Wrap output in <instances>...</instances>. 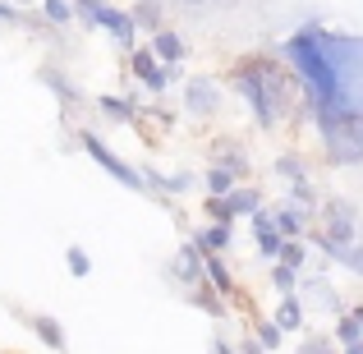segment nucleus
Returning a JSON list of instances; mask_svg holds the SVG:
<instances>
[{"instance_id": "393cba45", "label": "nucleus", "mask_w": 363, "mask_h": 354, "mask_svg": "<svg viewBox=\"0 0 363 354\" xmlns=\"http://www.w3.org/2000/svg\"><path fill=\"white\" fill-rule=\"evenodd\" d=\"M9 14H14V9H9V5H0V18H9Z\"/></svg>"}, {"instance_id": "9b49d317", "label": "nucleus", "mask_w": 363, "mask_h": 354, "mask_svg": "<svg viewBox=\"0 0 363 354\" xmlns=\"http://www.w3.org/2000/svg\"><path fill=\"white\" fill-rule=\"evenodd\" d=\"M299 322H303V304H299V294H285L281 309H276V327H281V331H299Z\"/></svg>"}, {"instance_id": "2eb2a0df", "label": "nucleus", "mask_w": 363, "mask_h": 354, "mask_svg": "<svg viewBox=\"0 0 363 354\" xmlns=\"http://www.w3.org/2000/svg\"><path fill=\"white\" fill-rule=\"evenodd\" d=\"M225 244H230V221H221V226L198 235V248H203V253H216V248H225Z\"/></svg>"}, {"instance_id": "ddd939ff", "label": "nucleus", "mask_w": 363, "mask_h": 354, "mask_svg": "<svg viewBox=\"0 0 363 354\" xmlns=\"http://www.w3.org/2000/svg\"><path fill=\"white\" fill-rule=\"evenodd\" d=\"M340 345L363 350V309H359V313H350V318L340 322Z\"/></svg>"}, {"instance_id": "4be33fe9", "label": "nucleus", "mask_w": 363, "mask_h": 354, "mask_svg": "<svg viewBox=\"0 0 363 354\" xmlns=\"http://www.w3.org/2000/svg\"><path fill=\"white\" fill-rule=\"evenodd\" d=\"M257 331H262V336H257V341H262L267 350H276V345H281V327H276V322H262V327H257Z\"/></svg>"}, {"instance_id": "39448f33", "label": "nucleus", "mask_w": 363, "mask_h": 354, "mask_svg": "<svg viewBox=\"0 0 363 354\" xmlns=\"http://www.w3.org/2000/svg\"><path fill=\"white\" fill-rule=\"evenodd\" d=\"M83 148H88V157L97 161V166H106L111 175L120 179V184H129V189H147V184H143V175H138V170H129V166H124V161L116 157V152H106V143H101L97 133H83Z\"/></svg>"}, {"instance_id": "dca6fc26", "label": "nucleus", "mask_w": 363, "mask_h": 354, "mask_svg": "<svg viewBox=\"0 0 363 354\" xmlns=\"http://www.w3.org/2000/svg\"><path fill=\"white\" fill-rule=\"evenodd\" d=\"M331 258H336V262H345V267H350V272H359V276H363V235L354 239V244H345V248H336V253H331Z\"/></svg>"}, {"instance_id": "7ed1b4c3", "label": "nucleus", "mask_w": 363, "mask_h": 354, "mask_svg": "<svg viewBox=\"0 0 363 354\" xmlns=\"http://www.w3.org/2000/svg\"><path fill=\"white\" fill-rule=\"evenodd\" d=\"M322 124V143H327V157L350 166L363 161V116H327Z\"/></svg>"}, {"instance_id": "5701e85b", "label": "nucleus", "mask_w": 363, "mask_h": 354, "mask_svg": "<svg viewBox=\"0 0 363 354\" xmlns=\"http://www.w3.org/2000/svg\"><path fill=\"white\" fill-rule=\"evenodd\" d=\"M276 285H281L285 294H294V267H285V262L276 267Z\"/></svg>"}, {"instance_id": "a211bd4d", "label": "nucleus", "mask_w": 363, "mask_h": 354, "mask_svg": "<svg viewBox=\"0 0 363 354\" xmlns=\"http://www.w3.org/2000/svg\"><path fill=\"white\" fill-rule=\"evenodd\" d=\"M207 189H212V198L230 194V189H235V175H230V170H221V166H216V170H207Z\"/></svg>"}, {"instance_id": "423d86ee", "label": "nucleus", "mask_w": 363, "mask_h": 354, "mask_svg": "<svg viewBox=\"0 0 363 354\" xmlns=\"http://www.w3.org/2000/svg\"><path fill=\"white\" fill-rule=\"evenodd\" d=\"M88 18L97 28H106L120 46H133V28H138V23H133V14H120V9H111V5H101V0H97V5L88 9Z\"/></svg>"}, {"instance_id": "6e6552de", "label": "nucleus", "mask_w": 363, "mask_h": 354, "mask_svg": "<svg viewBox=\"0 0 363 354\" xmlns=\"http://www.w3.org/2000/svg\"><path fill=\"white\" fill-rule=\"evenodd\" d=\"M216 101H221V92H216V83H212V79H189V88H184V106L194 111V116H212Z\"/></svg>"}, {"instance_id": "0eeeda50", "label": "nucleus", "mask_w": 363, "mask_h": 354, "mask_svg": "<svg viewBox=\"0 0 363 354\" xmlns=\"http://www.w3.org/2000/svg\"><path fill=\"white\" fill-rule=\"evenodd\" d=\"M133 79L147 83L152 92H161V88L170 83V70L157 60V51H133Z\"/></svg>"}, {"instance_id": "9d476101", "label": "nucleus", "mask_w": 363, "mask_h": 354, "mask_svg": "<svg viewBox=\"0 0 363 354\" xmlns=\"http://www.w3.org/2000/svg\"><path fill=\"white\" fill-rule=\"evenodd\" d=\"M152 51H157V60H166V65H179V60H184V37H179V33H157Z\"/></svg>"}, {"instance_id": "f257e3e1", "label": "nucleus", "mask_w": 363, "mask_h": 354, "mask_svg": "<svg viewBox=\"0 0 363 354\" xmlns=\"http://www.w3.org/2000/svg\"><path fill=\"white\" fill-rule=\"evenodd\" d=\"M285 60L308 83L318 120L363 116V37H336L308 28L285 42Z\"/></svg>"}, {"instance_id": "f3484780", "label": "nucleus", "mask_w": 363, "mask_h": 354, "mask_svg": "<svg viewBox=\"0 0 363 354\" xmlns=\"http://www.w3.org/2000/svg\"><path fill=\"white\" fill-rule=\"evenodd\" d=\"M203 267H207V276L216 281V290H221V294H230V290H235V285H230V276H225V267H221V258H216V253H207V258H203Z\"/></svg>"}, {"instance_id": "f8f14e48", "label": "nucleus", "mask_w": 363, "mask_h": 354, "mask_svg": "<svg viewBox=\"0 0 363 354\" xmlns=\"http://www.w3.org/2000/svg\"><path fill=\"white\" fill-rule=\"evenodd\" d=\"M28 322L37 327V336H42L51 350H65V331H60V322H55V318H46V313H33Z\"/></svg>"}, {"instance_id": "1a4fd4ad", "label": "nucleus", "mask_w": 363, "mask_h": 354, "mask_svg": "<svg viewBox=\"0 0 363 354\" xmlns=\"http://www.w3.org/2000/svg\"><path fill=\"white\" fill-rule=\"evenodd\" d=\"M303 299H308L313 313H340V299H336V290H331L327 281H308L303 285Z\"/></svg>"}, {"instance_id": "4468645a", "label": "nucleus", "mask_w": 363, "mask_h": 354, "mask_svg": "<svg viewBox=\"0 0 363 354\" xmlns=\"http://www.w3.org/2000/svg\"><path fill=\"white\" fill-rule=\"evenodd\" d=\"M272 221H276V231H281V239H290V235L303 231V212H299V207H281Z\"/></svg>"}, {"instance_id": "aec40b11", "label": "nucleus", "mask_w": 363, "mask_h": 354, "mask_svg": "<svg viewBox=\"0 0 363 354\" xmlns=\"http://www.w3.org/2000/svg\"><path fill=\"white\" fill-rule=\"evenodd\" d=\"M65 258H69V272H74V276H88V272H92V262H88V253H83V248H69Z\"/></svg>"}, {"instance_id": "b1692460", "label": "nucleus", "mask_w": 363, "mask_h": 354, "mask_svg": "<svg viewBox=\"0 0 363 354\" xmlns=\"http://www.w3.org/2000/svg\"><path fill=\"white\" fill-rule=\"evenodd\" d=\"M101 111H111L116 120H129V106H124V101H116V97H106V101H101Z\"/></svg>"}, {"instance_id": "f03ea898", "label": "nucleus", "mask_w": 363, "mask_h": 354, "mask_svg": "<svg viewBox=\"0 0 363 354\" xmlns=\"http://www.w3.org/2000/svg\"><path fill=\"white\" fill-rule=\"evenodd\" d=\"M235 88L248 97V106L257 111V124H281V116L290 111V74L276 60H248L235 70Z\"/></svg>"}, {"instance_id": "412c9836", "label": "nucleus", "mask_w": 363, "mask_h": 354, "mask_svg": "<svg viewBox=\"0 0 363 354\" xmlns=\"http://www.w3.org/2000/svg\"><path fill=\"white\" fill-rule=\"evenodd\" d=\"M46 14H51L55 23H69V14H74V9H69V0H46Z\"/></svg>"}, {"instance_id": "20e7f679", "label": "nucleus", "mask_w": 363, "mask_h": 354, "mask_svg": "<svg viewBox=\"0 0 363 354\" xmlns=\"http://www.w3.org/2000/svg\"><path fill=\"white\" fill-rule=\"evenodd\" d=\"M359 239V216L350 203H327L322 207V231H318V244L322 253H336V248L354 244Z\"/></svg>"}, {"instance_id": "6ab92c4d", "label": "nucleus", "mask_w": 363, "mask_h": 354, "mask_svg": "<svg viewBox=\"0 0 363 354\" xmlns=\"http://www.w3.org/2000/svg\"><path fill=\"white\" fill-rule=\"evenodd\" d=\"M175 272L184 276V281H194V276H198V248H194V244H184V248H179V262H175Z\"/></svg>"}]
</instances>
